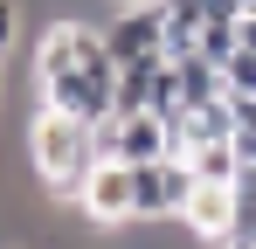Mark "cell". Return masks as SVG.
Returning <instances> with one entry per match:
<instances>
[{
	"label": "cell",
	"mask_w": 256,
	"mask_h": 249,
	"mask_svg": "<svg viewBox=\"0 0 256 249\" xmlns=\"http://www.w3.org/2000/svg\"><path fill=\"white\" fill-rule=\"evenodd\" d=\"M194 48H201V56H214V62L228 70V56L242 48V21H214V14H208V28H201V42H194Z\"/></svg>",
	"instance_id": "7c38bea8"
},
{
	"label": "cell",
	"mask_w": 256,
	"mask_h": 249,
	"mask_svg": "<svg viewBox=\"0 0 256 249\" xmlns=\"http://www.w3.org/2000/svg\"><path fill=\"white\" fill-rule=\"evenodd\" d=\"M228 222H236V187L194 180V194H187V208H180V228H187V236H201V242H222V236H228Z\"/></svg>",
	"instance_id": "52a82bcc"
},
{
	"label": "cell",
	"mask_w": 256,
	"mask_h": 249,
	"mask_svg": "<svg viewBox=\"0 0 256 249\" xmlns=\"http://www.w3.org/2000/svg\"><path fill=\"white\" fill-rule=\"evenodd\" d=\"M35 83H42L48 111H70L84 124H104L118 111V56L97 21H76V14H56L35 42Z\"/></svg>",
	"instance_id": "6da1fadb"
},
{
	"label": "cell",
	"mask_w": 256,
	"mask_h": 249,
	"mask_svg": "<svg viewBox=\"0 0 256 249\" xmlns=\"http://www.w3.org/2000/svg\"><path fill=\"white\" fill-rule=\"evenodd\" d=\"M160 70H166V56L125 62V70H118V111H152V104H160Z\"/></svg>",
	"instance_id": "30bf717a"
},
{
	"label": "cell",
	"mask_w": 256,
	"mask_h": 249,
	"mask_svg": "<svg viewBox=\"0 0 256 249\" xmlns=\"http://www.w3.org/2000/svg\"><path fill=\"white\" fill-rule=\"evenodd\" d=\"M104 42H111L118 70L166 56V14H160V0H118V14L104 21Z\"/></svg>",
	"instance_id": "277c9868"
},
{
	"label": "cell",
	"mask_w": 256,
	"mask_h": 249,
	"mask_svg": "<svg viewBox=\"0 0 256 249\" xmlns=\"http://www.w3.org/2000/svg\"><path fill=\"white\" fill-rule=\"evenodd\" d=\"M173 152V118L166 111H118V160L146 166V160H166Z\"/></svg>",
	"instance_id": "8992f818"
},
{
	"label": "cell",
	"mask_w": 256,
	"mask_h": 249,
	"mask_svg": "<svg viewBox=\"0 0 256 249\" xmlns=\"http://www.w3.org/2000/svg\"><path fill=\"white\" fill-rule=\"evenodd\" d=\"M84 222L90 228H125V222H138L132 214V166L125 160H97V173L84 180Z\"/></svg>",
	"instance_id": "5b68a950"
},
{
	"label": "cell",
	"mask_w": 256,
	"mask_h": 249,
	"mask_svg": "<svg viewBox=\"0 0 256 249\" xmlns=\"http://www.w3.org/2000/svg\"><path fill=\"white\" fill-rule=\"evenodd\" d=\"M236 7H242V14H250V7H256V0H236Z\"/></svg>",
	"instance_id": "5bb4252c"
},
{
	"label": "cell",
	"mask_w": 256,
	"mask_h": 249,
	"mask_svg": "<svg viewBox=\"0 0 256 249\" xmlns=\"http://www.w3.org/2000/svg\"><path fill=\"white\" fill-rule=\"evenodd\" d=\"M214 249H256V166H242V180H236V222H228V236Z\"/></svg>",
	"instance_id": "8fae6325"
},
{
	"label": "cell",
	"mask_w": 256,
	"mask_h": 249,
	"mask_svg": "<svg viewBox=\"0 0 256 249\" xmlns=\"http://www.w3.org/2000/svg\"><path fill=\"white\" fill-rule=\"evenodd\" d=\"M160 14H166V56H194L208 28V0H160Z\"/></svg>",
	"instance_id": "9c48e42d"
},
{
	"label": "cell",
	"mask_w": 256,
	"mask_h": 249,
	"mask_svg": "<svg viewBox=\"0 0 256 249\" xmlns=\"http://www.w3.org/2000/svg\"><path fill=\"white\" fill-rule=\"evenodd\" d=\"M180 160L194 166V180H214V187H236V180H242V152H236V138H208V146H187Z\"/></svg>",
	"instance_id": "ba28073f"
},
{
	"label": "cell",
	"mask_w": 256,
	"mask_h": 249,
	"mask_svg": "<svg viewBox=\"0 0 256 249\" xmlns=\"http://www.w3.org/2000/svg\"><path fill=\"white\" fill-rule=\"evenodd\" d=\"M187 194H194V166L180 160V152L132 166V214L138 222H180Z\"/></svg>",
	"instance_id": "3957f363"
},
{
	"label": "cell",
	"mask_w": 256,
	"mask_h": 249,
	"mask_svg": "<svg viewBox=\"0 0 256 249\" xmlns=\"http://www.w3.org/2000/svg\"><path fill=\"white\" fill-rule=\"evenodd\" d=\"M28 160H35V180H42V194L48 201H84V180L97 173V124L84 118H70V111H48L42 104V118L28 124Z\"/></svg>",
	"instance_id": "7a4b0ae2"
},
{
	"label": "cell",
	"mask_w": 256,
	"mask_h": 249,
	"mask_svg": "<svg viewBox=\"0 0 256 249\" xmlns=\"http://www.w3.org/2000/svg\"><path fill=\"white\" fill-rule=\"evenodd\" d=\"M228 97H256V48L228 56Z\"/></svg>",
	"instance_id": "4fadbf2b"
}]
</instances>
